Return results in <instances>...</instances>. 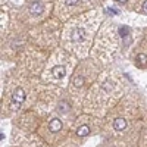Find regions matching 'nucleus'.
I'll list each match as a JSON object with an SVG mask.
<instances>
[{"mask_svg": "<svg viewBox=\"0 0 147 147\" xmlns=\"http://www.w3.org/2000/svg\"><path fill=\"white\" fill-rule=\"evenodd\" d=\"M72 82H74L75 87H82V85H84V78L82 77H75Z\"/></svg>", "mask_w": 147, "mask_h": 147, "instance_id": "obj_8", "label": "nucleus"}, {"mask_svg": "<svg viewBox=\"0 0 147 147\" xmlns=\"http://www.w3.org/2000/svg\"><path fill=\"white\" fill-rule=\"evenodd\" d=\"M52 74H53L56 78H63L65 77V68L62 65H56V66H53Z\"/></svg>", "mask_w": 147, "mask_h": 147, "instance_id": "obj_6", "label": "nucleus"}, {"mask_svg": "<svg viewBox=\"0 0 147 147\" xmlns=\"http://www.w3.org/2000/svg\"><path fill=\"white\" fill-rule=\"evenodd\" d=\"M116 2H118V3H127L128 0H116Z\"/></svg>", "mask_w": 147, "mask_h": 147, "instance_id": "obj_13", "label": "nucleus"}, {"mask_svg": "<svg viewBox=\"0 0 147 147\" xmlns=\"http://www.w3.org/2000/svg\"><path fill=\"white\" fill-rule=\"evenodd\" d=\"M88 132H90V128L87 125H82L77 129V136L78 137H85V136H88Z\"/></svg>", "mask_w": 147, "mask_h": 147, "instance_id": "obj_7", "label": "nucleus"}, {"mask_svg": "<svg viewBox=\"0 0 147 147\" xmlns=\"http://www.w3.org/2000/svg\"><path fill=\"white\" fill-rule=\"evenodd\" d=\"M72 38H74V41H82L85 38V31L82 28H75L74 34H72Z\"/></svg>", "mask_w": 147, "mask_h": 147, "instance_id": "obj_2", "label": "nucleus"}, {"mask_svg": "<svg viewBox=\"0 0 147 147\" xmlns=\"http://www.w3.org/2000/svg\"><path fill=\"white\" fill-rule=\"evenodd\" d=\"M113 128L116 131H122V129H125L127 128V121L124 118H118L113 121Z\"/></svg>", "mask_w": 147, "mask_h": 147, "instance_id": "obj_3", "label": "nucleus"}, {"mask_svg": "<svg viewBox=\"0 0 147 147\" xmlns=\"http://www.w3.org/2000/svg\"><path fill=\"white\" fill-rule=\"evenodd\" d=\"M24 100H25V91L22 88H16L15 93H13V105H21Z\"/></svg>", "mask_w": 147, "mask_h": 147, "instance_id": "obj_1", "label": "nucleus"}, {"mask_svg": "<svg viewBox=\"0 0 147 147\" xmlns=\"http://www.w3.org/2000/svg\"><path fill=\"white\" fill-rule=\"evenodd\" d=\"M128 32H129V30H128L127 27H121V28H119V34H121L122 37H125Z\"/></svg>", "mask_w": 147, "mask_h": 147, "instance_id": "obj_10", "label": "nucleus"}, {"mask_svg": "<svg viewBox=\"0 0 147 147\" xmlns=\"http://www.w3.org/2000/svg\"><path fill=\"white\" fill-rule=\"evenodd\" d=\"M143 10H144V12H147V0L143 3Z\"/></svg>", "mask_w": 147, "mask_h": 147, "instance_id": "obj_12", "label": "nucleus"}, {"mask_svg": "<svg viewBox=\"0 0 147 147\" xmlns=\"http://www.w3.org/2000/svg\"><path fill=\"white\" fill-rule=\"evenodd\" d=\"M137 60L140 63H147V55H144V53H140L138 56H137Z\"/></svg>", "mask_w": 147, "mask_h": 147, "instance_id": "obj_9", "label": "nucleus"}, {"mask_svg": "<svg viewBox=\"0 0 147 147\" xmlns=\"http://www.w3.org/2000/svg\"><path fill=\"white\" fill-rule=\"evenodd\" d=\"M60 129H62V121L57 119V118L52 119V121H50V131H52V132H57V131H60Z\"/></svg>", "mask_w": 147, "mask_h": 147, "instance_id": "obj_5", "label": "nucleus"}, {"mask_svg": "<svg viewBox=\"0 0 147 147\" xmlns=\"http://www.w3.org/2000/svg\"><path fill=\"white\" fill-rule=\"evenodd\" d=\"M30 12L32 15H40L41 12H43V5L40 3V2H34V3H31V6H30Z\"/></svg>", "mask_w": 147, "mask_h": 147, "instance_id": "obj_4", "label": "nucleus"}, {"mask_svg": "<svg viewBox=\"0 0 147 147\" xmlns=\"http://www.w3.org/2000/svg\"><path fill=\"white\" fill-rule=\"evenodd\" d=\"M65 3H66L68 6H74V5L78 3V0H65Z\"/></svg>", "mask_w": 147, "mask_h": 147, "instance_id": "obj_11", "label": "nucleus"}]
</instances>
